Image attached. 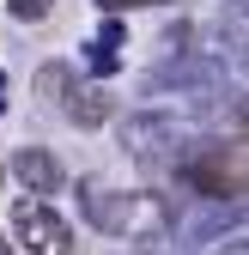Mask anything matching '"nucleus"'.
<instances>
[{
	"label": "nucleus",
	"mask_w": 249,
	"mask_h": 255,
	"mask_svg": "<svg viewBox=\"0 0 249 255\" xmlns=\"http://www.w3.org/2000/svg\"><path fill=\"white\" fill-rule=\"evenodd\" d=\"M12 18H24V24L30 18H49V0H12Z\"/></svg>",
	"instance_id": "6e6552de"
},
{
	"label": "nucleus",
	"mask_w": 249,
	"mask_h": 255,
	"mask_svg": "<svg viewBox=\"0 0 249 255\" xmlns=\"http://www.w3.org/2000/svg\"><path fill=\"white\" fill-rule=\"evenodd\" d=\"M67 116H73L79 128H104V122H116V104H110L104 85H79L73 98H67Z\"/></svg>",
	"instance_id": "423d86ee"
},
{
	"label": "nucleus",
	"mask_w": 249,
	"mask_h": 255,
	"mask_svg": "<svg viewBox=\"0 0 249 255\" xmlns=\"http://www.w3.org/2000/svg\"><path fill=\"white\" fill-rule=\"evenodd\" d=\"M0 110H6V73H0Z\"/></svg>",
	"instance_id": "f8f14e48"
},
{
	"label": "nucleus",
	"mask_w": 249,
	"mask_h": 255,
	"mask_svg": "<svg viewBox=\"0 0 249 255\" xmlns=\"http://www.w3.org/2000/svg\"><path fill=\"white\" fill-rule=\"evenodd\" d=\"M73 67H67V61H43V67H37V98H49V104H61V110H67V98H73Z\"/></svg>",
	"instance_id": "0eeeda50"
},
{
	"label": "nucleus",
	"mask_w": 249,
	"mask_h": 255,
	"mask_svg": "<svg viewBox=\"0 0 249 255\" xmlns=\"http://www.w3.org/2000/svg\"><path fill=\"white\" fill-rule=\"evenodd\" d=\"M182 182H189L201 201H243L249 195V176L225 158V146H207L195 158H182Z\"/></svg>",
	"instance_id": "7ed1b4c3"
},
{
	"label": "nucleus",
	"mask_w": 249,
	"mask_h": 255,
	"mask_svg": "<svg viewBox=\"0 0 249 255\" xmlns=\"http://www.w3.org/2000/svg\"><path fill=\"white\" fill-rule=\"evenodd\" d=\"M0 188H6V164H0Z\"/></svg>",
	"instance_id": "4468645a"
},
{
	"label": "nucleus",
	"mask_w": 249,
	"mask_h": 255,
	"mask_svg": "<svg viewBox=\"0 0 249 255\" xmlns=\"http://www.w3.org/2000/svg\"><path fill=\"white\" fill-rule=\"evenodd\" d=\"M213 255H249V231H231V237L213 249Z\"/></svg>",
	"instance_id": "9d476101"
},
{
	"label": "nucleus",
	"mask_w": 249,
	"mask_h": 255,
	"mask_svg": "<svg viewBox=\"0 0 249 255\" xmlns=\"http://www.w3.org/2000/svg\"><path fill=\"white\" fill-rule=\"evenodd\" d=\"M231 128H243V134H249V98H243V104L231 110Z\"/></svg>",
	"instance_id": "9b49d317"
},
{
	"label": "nucleus",
	"mask_w": 249,
	"mask_h": 255,
	"mask_svg": "<svg viewBox=\"0 0 249 255\" xmlns=\"http://www.w3.org/2000/svg\"><path fill=\"white\" fill-rule=\"evenodd\" d=\"M12 176L24 182V195H61V182H67L61 158L43 152V146H18V152H12Z\"/></svg>",
	"instance_id": "39448f33"
},
{
	"label": "nucleus",
	"mask_w": 249,
	"mask_h": 255,
	"mask_svg": "<svg viewBox=\"0 0 249 255\" xmlns=\"http://www.w3.org/2000/svg\"><path fill=\"white\" fill-rule=\"evenodd\" d=\"M0 255H12V243H6V237H0Z\"/></svg>",
	"instance_id": "ddd939ff"
},
{
	"label": "nucleus",
	"mask_w": 249,
	"mask_h": 255,
	"mask_svg": "<svg viewBox=\"0 0 249 255\" xmlns=\"http://www.w3.org/2000/svg\"><path fill=\"white\" fill-rule=\"evenodd\" d=\"M79 213L104 237H128V243H158L170 231V201L164 195H152V188H104L98 176L79 182Z\"/></svg>",
	"instance_id": "f257e3e1"
},
{
	"label": "nucleus",
	"mask_w": 249,
	"mask_h": 255,
	"mask_svg": "<svg viewBox=\"0 0 249 255\" xmlns=\"http://www.w3.org/2000/svg\"><path fill=\"white\" fill-rule=\"evenodd\" d=\"M12 231H18V243H24L30 255H73V225H67L49 201H18Z\"/></svg>",
	"instance_id": "20e7f679"
},
{
	"label": "nucleus",
	"mask_w": 249,
	"mask_h": 255,
	"mask_svg": "<svg viewBox=\"0 0 249 255\" xmlns=\"http://www.w3.org/2000/svg\"><path fill=\"white\" fill-rule=\"evenodd\" d=\"M128 6H170V0H98V12H128Z\"/></svg>",
	"instance_id": "1a4fd4ad"
},
{
	"label": "nucleus",
	"mask_w": 249,
	"mask_h": 255,
	"mask_svg": "<svg viewBox=\"0 0 249 255\" xmlns=\"http://www.w3.org/2000/svg\"><path fill=\"white\" fill-rule=\"evenodd\" d=\"M116 140L128 158H140V164H158V158H170L176 146H189V122L170 116V110H134L116 122Z\"/></svg>",
	"instance_id": "f03ea898"
}]
</instances>
